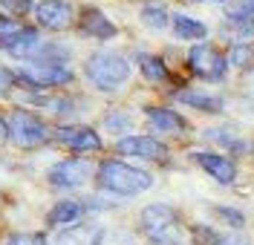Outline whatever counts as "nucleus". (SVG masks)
I'll list each match as a JSON object with an SVG mask.
<instances>
[{
	"label": "nucleus",
	"instance_id": "f257e3e1",
	"mask_svg": "<svg viewBox=\"0 0 254 245\" xmlns=\"http://www.w3.org/2000/svg\"><path fill=\"white\" fill-rule=\"evenodd\" d=\"M98 182H101V188H107L113 194H125V196L142 194V191H147L153 185L150 173H144L139 167H130L125 162H104L101 170H98Z\"/></svg>",
	"mask_w": 254,
	"mask_h": 245
},
{
	"label": "nucleus",
	"instance_id": "f03ea898",
	"mask_svg": "<svg viewBox=\"0 0 254 245\" xmlns=\"http://www.w3.org/2000/svg\"><path fill=\"white\" fill-rule=\"evenodd\" d=\"M87 78L98 90H119L130 78V64L119 52H95L87 61Z\"/></svg>",
	"mask_w": 254,
	"mask_h": 245
},
{
	"label": "nucleus",
	"instance_id": "7ed1b4c3",
	"mask_svg": "<svg viewBox=\"0 0 254 245\" xmlns=\"http://www.w3.org/2000/svg\"><path fill=\"white\" fill-rule=\"evenodd\" d=\"M142 228L156 245H182V228L168 205H150L142 211Z\"/></svg>",
	"mask_w": 254,
	"mask_h": 245
},
{
	"label": "nucleus",
	"instance_id": "20e7f679",
	"mask_svg": "<svg viewBox=\"0 0 254 245\" xmlns=\"http://www.w3.org/2000/svg\"><path fill=\"white\" fill-rule=\"evenodd\" d=\"M17 78L29 81L32 87H58L72 78L69 66L58 64V61H29V64L17 66Z\"/></svg>",
	"mask_w": 254,
	"mask_h": 245
},
{
	"label": "nucleus",
	"instance_id": "39448f33",
	"mask_svg": "<svg viewBox=\"0 0 254 245\" xmlns=\"http://www.w3.org/2000/svg\"><path fill=\"white\" fill-rule=\"evenodd\" d=\"M6 136L20 147H35V145H41V142L47 139V127H44L32 113L17 110V113H12L9 124H6Z\"/></svg>",
	"mask_w": 254,
	"mask_h": 245
},
{
	"label": "nucleus",
	"instance_id": "423d86ee",
	"mask_svg": "<svg viewBox=\"0 0 254 245\" xmlns=\"http://www.w3.org/2000/svg\"><path fill=\"white\" fill-rule=\"evenodd\" d=\"M225 58H222L217 49L205 47V44H199V47L190 49V69L196 72V75H202L208 81H220L222 75H225Z\"/></svg>",
	"mask_w": 254,
	"mask_h": 245
},
{
	"label": "nucleus",
	"instance_id": "0eeeda50",
	"mask_svg": "<svg viewBox=\"0 0 254 245\" xmlns=\"http://www.w3.org/2000/svg\"><path fill=\"white\" fill-rule=\"evenodd\" d=\"M90 162L84 159H66V162H58L52 170H49V182L55 188H78L90 179Z\"/></svg>",
	"mask_w": 254,
	"mask_h": 245
},
{
	"label": "nucleus",
	"instance_id": "6e6552de",
	"mask_svg": "<svg viewBox=\"0 0 254 245\" xmlns=\"http://www.w3.org/2000/svg\"><path fill=\"white\" fill-rule=\"evenodd\" d=\"M35 15L47 29H66L72 23V6L64 0H41L35 6Z\"/></svg>",
	"mask_w": 254,
	"mask_h": 245
},
{
	"label": "nucleus",
	"instance_id": "1a4fd4ad",
	"mask_svg": "<svg viewBox=\"0 0 254 245\" xmlns=\"http://www.w3.org/2000/svg\"><path fill=\"white\" fill-rule=\"evenodd\" d=\"M119 153L136 156V159H162L165 156V145L150 139V136H127V139L119 142Z\"/></svg>",
	"mask_w": 254,
	"mask_h": 245
},
{
	"label": "nucleus",
	"instance_id": "9d476101",
	"mask_svg": "<svg viewBox=\"0 0 254 245\" xmlns=\"http://www.w3.org/2000/svg\"><path fill=\"white\" fill-rule=\"evenodd\" d=\"M55 139H58L61 145L72 147V150H98V147H101L98 133L90 130V127H61Z\"/></svg>",
	"mask_w": 254,
	"mask_h": 245
},
{
	"label": "nucleus",
	"instance_id": "9b49d317",
	"mask_svg": "<svg viewBox=\"0 0 254 245\" xmlns=\"http://www.w3.org/2000/svg\"><path fill=\"white\" fill-rule=\"evenodd\" d=\"M196 162L202 164V167H205L217 182H222V185L234 182V176H237L234 162H231V159H225V156H217V153H196Z\"/></svg>",
	"mask_w": 254,
	"mask_h": 245
},
{
	"label": "nucleus",
	"instance_id": "f8f14e48",
	"mask_svg": "<svg viewBox=\"0 0 254 245\" xmlns=\"http://www.w3.org/2000/svg\"><path fill=\"white\" fill-rule=\"evenodd\" d=\"M147 118L150 124L156 127L159 133H182L185 130V118H179L174 110H147Z\"/></svg>",
	"mask_w": 254,
	"mask_h": 245
},
{
	"label": "nucleus",
	"instance_id": "ddd939ff",
	"mask_svg": "<svg viewBox=\"0 0 254 245\" xmlns=\"http://www.w3.org/2000/svg\"><path fill=\"white\" fill-rule=\"evenodd\" d=\"M6 49H9L12 55H17V58H29V55H38V52L44 49V41L38 38V32H35V29H26V32L20 35L15 44H9Z\"/></svg>",
	"mask_w": 254,
	"mask_h": 245
},
{
	"label": "nucleus",
	"instance_id": "4468645a",
	"mask_svg": "<svg viewBox=\"0 0 254 245\" xmlns=\"http://www.w3.org/2000/svg\"><path fill=\"white\" fill-rule=\"evenodd\" d=\"M176 98H179L182 104H188V107L205 110V113H220L222 110V101L217 96H208V93H193V90H188V93H179Z\"/></svg>",
	"mask_w": 254,
	"mask_h": 245
},
{
	"label": "nucleus",
	"instance_id": "2eb2a0df",
	"mask_svg": "<svg viewBox=\"0 0 254 245\" xmlns=\"http://www.w3.org/2000/svg\"><path fill=\"white\" fill-rule=\"evenodd\" d=\"M58 245H101V231L81 225V228H72L66 234H61Z\"/></svg>",
	"mask_w": 254,
	"mask_h": 245
},
{
	"label": "nucleus",
	"instance_id": "dca6fc26",
	"mask_svg": "<svg viewBox=\"0 0 254 245\" xmlns=\"http://www.w3.org/2000/svg\"><path fill=\"white\" fill-rule=\"evenodd\" d=\"M84 29L90 35H98V38H113V35H116V26H113L101 12H95V9H90V12L84 15Z\"/></svg>",
	"mask_w": 254,
	"mask_h": 245
},
{
	"label": "nucleus",
	"instance_id": "f3484780",
	"mask_svg": "<svg viewBox=\"0 0 254 245\" xmlns=\"http://www.w3.org/2000/svg\"><path fill=\"white\" fill-rule=\"evenodd\" d=\"M174 29H176L179 38H188V41H199V38H205V32H208L199 20H193V17H188V15H176Z\"/></svg>",
	"mask_w": 254,
	"mask_h": 245
},
{
	"label": "nucleus",
	"instance_id": "a211bd4d",
	"mask_svg": "<svg viewBox=\"0 0 254 245\" xmlns=\"http://www.w3.org/2000/svg\"><path fill=\"white\" fill-rule=\"evenodd\" d=\"M81 216V205L78 202H58L52 213H49V222L52 225H72Z\"/></svg>",
	"mask_w": 254,
	"mask_h": 245
},
{
	"label": "nucleus",
	"instance_id": "6ab92c4d",
	"mask_svg": "<svg viewBox=\"0 0 254 245\" xmlns=\"http://www.w3.org/2000/svg\"><path fill=\"white\" fill-rule=\"evenodd\" d=\"M228 20L231 23H243L246 20V29H254V0H237L231 9H228Z\"/></svg>",
	"mask_w": 254,
	"mask_h": 245
},
{
	"label": "nucleus",
	"instance_id": "aec40b11",
	"mask_svg": "<svg viewBox=\"0 0 254 245\" xmlns=\"http://www.w3.org/2000/svg\"><path fill=\"white\" fill-rule=\"evenodd\" d=\"M23 32H26V26H20L17 20H12V17H0V44H3V47L15 44Z\"/></svg>",
	"mask_w": 254,
	"mask_h": 245
},
{
	"label": "nucleus",
	"instance_id": "412c9836",
	"mask_svg": "<svg viewBox=\"0 0 254 245\" xmlns=\"http://www.w3.org/2000/svg\"><path fill=\"white\" fill-rule=\"evenodd\" d=\"M142 72H144V78H150V81H162L168 75L165 64L159 58H153V55H142Z\"/></svg>",
	"mask_w": 254,
	"mask_h": 245
},
{
	"label": "nucleus",
	"instance_id": "4be33fe9",
	"mask_svg": "<svg viewBox=\"0 0 254 245\" xmlns=\"http://www.w3.org/2000/svg\"><path fill=\"white\" fill-rule=\"evenodd\" d=\"M231 64L234 66H252L254 64V47L252 44H240L231 49Z\"/></svg>",
	"mask_w": 254,
	"mask_h": 245
},
{
	"label": "nucleus",
	"instance_id": "5701e85b",
	"mask_svg": "<svg viewBox=\"0 0 254 245\" xmlns=\"http://www.w3.org/2000/svg\"><path fill=\"white\" fill-rule=\"evenodd\" d=\"M142 20L147 26H153V29H165V23H168V15H165V9L162 6H147L142 12Z\"/></svg>",
	"mask_w": 254,
	"mask_h": 245
},
{
	"label": "nucleus",
	"instance_id": "b1692460",
	"mask_svg": "<svg viewBox=\"0 0 254 245\" xmlns=\"http://www.w3.org/2000/svg\"><path fill=\"white\" fill-rule=\"evenodd\" d=\"M9 245H47L41 237H35V234H20V237H12Z\"/></svg>",
	"mask_w": 254,
	"mask_h": 245
},
{
	"label": "nucleus",
	"instance_id": "393cba45",
	"mask_svg": "<svg viewBox=\"0 0 254 245\" xmlns=\"http://www.w3.org/2000/svg\"><path fill=\"white\" fill-rule=\"evenodd\" d=\"M3 6H12L17 12H23V9H29V0H0Z\"/></svg>",
	"mask_w": 254,
	"mask_h": 245
},
{
	"label": "nucleus",
	"instance_id": "a878e982",
	"mask_svg": "<svg viewBox=\"0 0 254 245\" xmlns=\"http://www.w3.org/2000/svg\"><path fill=\"white\" fill-rule=\"evenodd\" d=\"M9 84H12V75H9V72H6V69L0 66V96H3L6 90H9Z\"/></svg>",
	"mask_w": 254,
	"mask_h": 245
},
{
	"label": "nucleus",
	"instance_id": "bb28decb",
	"mask_svg": "<svg viewBox=\"0 0 254 245\" xmlns=\"http://www.w3.org/2000/svg\"><path fill=\"white\" fill-rule=\"evenodd\" d=\"M220 245H249V243H246V237H234V234H231V237L220 240Z\"/></svg>",
	"mask_w": 254,
	"mask_h": 245
},
{
	"label": "nucleus",
	"instance_id": "cd10ccee",
	"mask_svg": "<svg viewBox=\"0 0 254 245\" xmlns=\"http://www.w3.org/2000/svg\"><path fill=\"white\" fill-rule=\"evenodd\" d=\"M6 136V124H3V118H0V139Z\"/></svg>",
	"mask_w": 254,
	"mask_h": 245
}]
</instances>
